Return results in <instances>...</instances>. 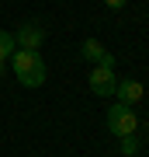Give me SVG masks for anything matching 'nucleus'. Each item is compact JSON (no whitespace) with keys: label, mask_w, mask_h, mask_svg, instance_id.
<instances>
[{"label":"nucleus","mask_w":149,"mask_h":157,"mask_svg":"<svg viewBox=\"0 0 149 157\" xmlns=\"http://www.w3.org/2000/svg\"><path fill=\"white\" fill-rule=\"evenodd\" d=\"M11 67H14V77L24 87H42L45 84V63L38 56V49H14L11 52Z\"/></svg>","instance_id":"1"},{"label":"nucleus","mask_w":149,"mask_h":157,"mask_svg":"<svg viewBox=\"0 0 149 157\" xmlns=\"http://www.w3.org/2000/svg\"><path fill=\"white\" fill-rule=\"evenodd\" d=\"M108 129L111 136H135L139 133V115L132 112V105H122V101H115V105L108 108Z\"/></svg>","instance_id":"2"},{"label":"nucleus","mask_w":149,"mask_h":157,"mask_svg":"<svg viewBox=\"0 0 149 157\" xmlns=\"http://www.w3.org/2000/svg\"><path fill=\"white\" fill-rule=\"evenodd\" d=\"M115 87H118V77H115L111 67H94L90 70V91H94L97 98H111Z\"/></svg>","instance_id":"3"},{"label":"nucleus","mask_w":149,"mask_h":157,"mask_svg":"<svg viewBox=\"0 0 149 157\" xmlns=\"http://www.w3.org/2000/svg\"><path fill=\"white\" fill-rule=\"evenodd\" d=\"M80 56H83V59H90V63H97V67H111V70H115V56H111V52H108L97 39H83Z\"/></svg>","instance_id":"4"},{"label":"nucleus","mask_w":149,"mask_h":157,"mask_svg":"<svg viewBox=\"0 0 149 157\" xmlns=\"http://www.w3.org/2000/svg\"><path fill=\"white\" fill-rule=\"evenodd\" d=\"M14 42L21 45V49H38V45L45 42V32H42V25L28 21V25H21V28H17V35H14Z\"/></svg>","instance_id":"5"},{"label":"nucleus","mask_w":149,"mask_h":157,"mask_svg":"<svg viewBox=\"0 0 149 157\" xmlns=\"http://www.w3.org/2000/svg\"><path fill=\"white\" fill-rule=\"evenodd\" d=\"M146 94V87L139 84V80H118V87H115V98L122 101V105H139Z\"/></svg>","instance_id":"6"},{"label":"nucleus","mask_w":149,"mask_h":157,"mask_svg":"<svg viewBox=\"0 0 149 157\" xmlns=\"http://www.w3.org/2000/svg\"><path fill=\"white\" fill-rule=\"evenodd\" d=\"M14 49H17V42H14V35H11V32H0V63H4L7 56H11Z\"/></svg>","instance_id":"7"},{"label":"nucleus","mask_w":149,"mask_h":157,"mask_svg":"<svg viewBox=\"0 0 149 157\" xmlns=\"http://www.w3.org/2000/svg\"><path fill=\"white\" fill-rule=\"evenodd\" d=\"M122 150L125 154H135V136H122Z\"/></svg>","instance_id":"8"},{"label":"nucleus","mask_w":149,"mask_h":157,"mask_svg":"<svg viewBox=\"0 0 149 157\" xmlns=\"http://www.w3.org/2000/svg\"><path fill=\"white\" fill-rule=\"evenodd\" d=\"M104 4H108V7H111V11H122V7H125V4H128V0H104Z\"/></svg>","instance_id":"9"}]
</instances>
